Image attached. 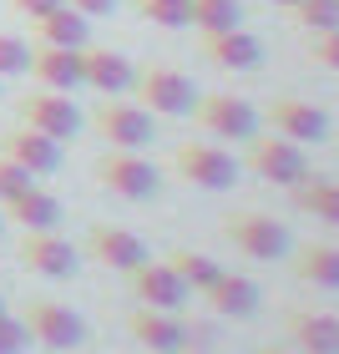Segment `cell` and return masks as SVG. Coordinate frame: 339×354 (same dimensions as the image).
<instances>
[{
    "instance_id": "cell-1",
    "label": "cell",
    "mask_w": 339,
    "mask_h": 354,
    "mask_svg": "<svg viewBox=\"0 0 339 354\" xmlns=\"http://www.w3.org/2000/svg\"><path fill=\"white\" fill-rule=\"evenodd\" d=\"M132 96L152 117H192V106H198V86L177 66H142L132 76Z\"/></svg>"
},
{
    "instance_id": "cell-2",
    "label": "cell",
    "mask_w": 339,
    "mask_h": 354,
    "mask_svg": "<svg viewBox=\"0 0 339 354\" xmlns=\"http://www.w3.org/2000/svg\"><path fill=\"white\" fill-rule=\"evenodd\" d=\"M21 324L30 329V339H36L41 349H56V354L86 344V319L71 314L66 304H56V299H30L26 314H21Z\"/></svg>"
},
{
    "instance_id": "cell-3",
    "label": "cell",
    "mask_w": 339,
    "mask_h": 354,
    "mask_svg": "<svg viewBox=\"0 0 339 354\" xmlns=\"http://www.w3.org/2000/svg\"><path fill=\"white\" fill-rule=\"evenodd\" d=\"M248 167L264 177V183H273V187H294V183H304L309 177V157H304V147L299 142H288V137H248Z\"/></svg>"
},
{
    "instance_id": "cell-4",
    "label": "cell",
    "mask_w": 339,
    "mask_h": 354,
    "mask_svg": "<svg viewBox=\"0 0 339 354\" xmlns=\"http://www.w3.org/2000/svg\"><path fill=\"white\" fill-rule=\"evenodd\" d=\"M223 238H228L244 259H258V263L288 253V228L273 223L268 213H228L223 218Z\"/></svg>"
},
{
    "instance_id": "cell-5",
    "label": "cell",
    "mask_w": 339,
    "mask_h": 354,
    "mask_svg": "<svg viewBox=\"0 0 339 354\" xmlns=\"http://www.w3.org/2000/svg\"><path fill=\"white\" fill-rule=\"evenodd\" d=\"M96 183H102L107 192H117V198H127V203H142V198H152V192L163 187V177H157V167L142 152L111 147L102 162H96Z\"/></svg>"
},
{
    "instance_id": "cell-6",
    "label": "cell",
    "mask_w": 339,
    "mask_h": 354,
    "mask_svg": "<svg viewBox=\"0 0 339 354\" xmlns=\"http://www.w3.org/2000/svg\"><path fill=\"white\" fill-rule=\"evenodd\" d=\"M91 127L102 132V142H111L122 152H142L152 142V111L137 106V102H117V96H107L91 111Z\"/></svg>"
},
{
    "instance_id": "cell-7",
    "label": "cell",
    "mask_w": 339,
    "mask_h": 354,
    "mask_svg": "<svg viewBox=\"0 0 339 354\" xmlns=\"http://www.w3.org/2000/svg\"><path fill=\"white\" fill-rule=\"evenodd\" d=\"M172 167L183 183L192 187H208V192H223L238 183V162L223 147H213V142H183V147L172 152Z\"/></svg>"
},
{
    "instance_id": "cell-8",
    "label": "cell",
    "mask_w": 339,
    "mask_h": 354,
    "mask_svg": "<svg viewBox=\"0 0 339 354\" xmlns=\"http://www.w3.org/2000/svg\"><path fill=\"white\" fill-rule=\"evenodd\" d=\"M192 117H198L203 132H213V137H223V142H248V137L258 132V111H253V102H244V96H228V91L198 96Z\"/></svg>"
},
{
    "instance_id": "cell-9",
    "label": "cell",
    "mask_w": 339,
    "mask_h": 354,
    "mask_svg": "<svg viewBox=\"0 0 339 354\" xmlns=\"http://www.w3.org/2000/svg\"><path fill=\"white\" fill-rule=\"evenodd\" d=\"M15 111H21V122H26V127H36V132L56 137V142L76 137V127H82V111H76V102H71L66 91H51V86L26 91L21 102H15Z\"/></svg>"
},
{
    "instance_id": "cell-10",
    "label": "cell",
    "mask_w": 339,
    "mask_h": 354,
    "mask_svg": "<svg viewBox=\"0 0 339 354\" xmlns=\"http://www.w3.org/2000/svg\"><path fill=\"white\" fill-rule=\"evenodd\" d=\"M127 283H132V294H137L142 309H167V314H177L187 304V283L167 268V259H157V263L142 259L132 273H127Z\"/></svg>"
},
{
    "instance_id": "cell-11",
    "label": "cell",
    "mask_w": 339,
    "mask_h": 354,
    "mask_svg": "<svg viewBox=\"0 0 339 354\" xmlns=\"http://www.w3.org/2000/svg\"><path fill=\"white\" fill-rule=\"evenodd\" d=\"M0 157H10V162H21L30 177H51L61 167V142L36 132V127H10L6 137H0Z\"/></svg>"
},
{
    "instance_id": "cell-12",
    "label": "cell",
    "mask_w": 339,
    "mask_h": 354,
    "mask_svg": "<svg viewBox=\"0 0 339 354\" xmlns=\"http://www.w3.org/2000/svg\"><path fill=\"white\" fill-rule=\"evenodd\" d=\"M21 263L30 273H41V279H71L76 273V248L56 228H41V233L21 238Z\"/></svg>"
},
{
    "instance_id": "cell-13",
    "label": "cell",
    "mask_w": 339,
    "mask_h": 354,
    "mask_svg": "<svg viewBox=\"0 0 339 354\" xmlns=\"http://www.w3.org/2000/svg\"><path fill=\"white\" fill-rule=\"evenodd\" d=\"M268 122H273V132L288 137V142H324L329 137V117L319 111L314 102H304V96H279V102L268 106Z\"/></svg>"
},
{
    "instance_id": "cell-14",
    "label": "cell",
    "mask_w": 339,
    "mask_h": 354,
    "mask_svg": "<svg viewBox=\"0 0 339 354\" xmlns=\"http://www.w3.org/2000/svg\"><path fill=\"white\" fill-rule=\"evenodd\" d=\"M132 76H137V66L122 51H107V46H91V41L82 46V86L102 91V96H122V91H132Z\"/></svg>"
},
{
    "instance_id": "cell-15",
    "label": "cell",
    "mask_w": 339,
    "mask_h": 354,
    "mask_svg": "<svg viewBox=\"0 0 339 354\" xmlns=\"http://www.w3.org/2000/svg\"><path fill=\"white\" fill-rule=\"evenodd\" d=\"M127 329H132L137 344H147L157 354H177V349H192V324H183L177 314L167 309H137L127 319Z\"/></svg>"
},
{
    "instance_id": "cell-16",
    "label": "cell",
    "mask_w": 339,
    "mask_h": 354,
    "mask_svg": "<svg viewBox=\"0 0 339 354\" xmlns=\"http://www.w3.org/2000/svg\"><path fill=\"white\" fill-rule=\"evenodd\" d=\"M86 253L102 268H117V273H132L142 259H147V243L132 233V228H111V223H96L86 233Z\"/></svg>"
},
{
    "instance_id": "cell-17",
    "label": "cell",
    "mask_w": 339,
    "mask_h": 354,
    "mask_svg": "<svg viewBox=\"0 0 339 354\" xmlns=\"http://www.w3.org/2000/svg\"><path fill=\"white\" fill-rule=\"evenodd\" d=\"M203 56L213 61V66H223V71H258L264 46H258V36H248L244 26H233V30H213V36H203Z\"/></svg>"
},
{
    "instance_id": "cell-18",
    "label": "cell",
    "mask_w": 339,
    "mask_h": 354,
    "mask_svg": "<svg viewBox=\"0 0 339 354\" xmlns=\"http://www.w3.org/2000/svg\"><path fill=\"white\" fill-rule=\"evenodd\" d=\"M26 71L51 91H76L82 86V51H71V46H30Z\"/></svg>"
},
{
    "instance_id": "cell-19",
    "label": "cell",
    "mask_w": 339,
    "mask_h": 354,
    "mask_svg": "<svg viewBox=\"0 0 339 354\" xmlns=\"http://www.w3.org/2000/svg\"><path fill=\"white\" fill-rule=\"evenodd\" d=\"M288 339L299 354H339V314H319V309H294L284 319Z\"/></svg>"
},
{
    "instance_id": "cell-20",
    "label": "cell",
    "mask_w": 339,
    "mask_h": 354,
    "mask_svg": "<svg viewBox=\"0 0 339 354\" xmlns=\"http://www.w3.org/2000/svg\"><path fill=\"white\" fill-rule=\"evenodd\" d=\"M203 304L213 314H223V319H248L258 309V283L248 279V273H228L223 268L218 279L203 288Z\"/></svg>"
},
{
    "instance_id": "cell-21",
    "label": "cell",
    "mask_w": 339,
    "mask_h": 354,
    "mask_svg": "<svg viewBox=\"0 0 339 354\" xmlns=\"http://www.w3.org/2000/svg\"><path fill=\"white\" fill-rule=\"evenodd\" d=\"M30 30H36V46H71V51H82L91 41V21L82 10H71V6H56V10L36 15Z\"/></svg>"
},
{
    "instance_id": "cell-22",
    "label": "cell",
    "mask_w": 339,
    "mask_h": 354,
    "mask_svg": "<svg viewBox=\"0 0 339 354\" xmlns=\"http://www.w3.org/2000/svg\"><path fill=\"white\" fill-rule=\"evenodd\" d=\"M6 218L21 223L26 233H41V228H56L61 223V203L51 198V192H41V187H26L21 198L6 203Z\"/></svg>"
},
{
    "instance_id": "cell-23",
    "label": "cell",
    "mask_w": 339,
    "mask_h": 354,
    "mask_svg": "<svg viewBox=\"0 0 339 354\" xmlns=\"http://www.w3.org/2000/svg\"><path fill=\"white\" fill-rule=\"evenodd\" d=\"M288 192H294V207H304V213H314L319 223H334L339 228V183L334 177H304V183H294Z\"/></svg>"
},
{
    "instance_id": "cell-24",
    "label": "cell",
    "mask_w": 339,
    "mask_h": 354,
    "mask_svg": "<svg viewBox=\"0 0 339 354\" xmlns=\"http://www.w3.org/2000/svg\"><path fill=\"white\" fill-rule=\"evenodd\" d=\"M294 273H299L304 283H314V288H329V294H339V248H329V243L299 248Z\"/></svg>"
},
{
    "instance_id": "cell-25",
    "label": "cell",
    "mask_w": 339,
    "mask_h": 354,
    "mask_svg": "<svg viewBox=\"0 0 339 354\" xmlns=\"http://www.w3.org/2000/svg\"><path fill=\"white\" fill-rule=\"evenodd\" d=\"M167 268L187 283V294H203V288L223 273V263H213L208 253H192V248H172V253H167Z\"/></svg>"
},
{
    "instance_id": "cell-26",
    "label": "cell",
    "mask_w": 339,
    "mask_h": 354,
    "mask_svg": "<svg viewBox=\"0 0 339 354\" xmlns=\"http://www.w3.org/2000/svg\"><path fill=\"white\" fill-rule=\"evenodd\" d=\"M192 26H198V36L233 30V26H244V6L238 0H192Z\"/></svg>"
},
{
    "instance_id": "cell-27",
    "label": "cell",
    "mask_w": 339,
    "mask_h": 354,
    "mask_svg": "<svg viewBox=\"0 0 339 354\" xmlns=\"http://www.w3.org/2000/svg\"><path fill=\"white\" fill-rule=\"evenodd\" d=\"M294 26H304L309 36H324V30H339V0H294L288 6Z\"/></svg>"
},
{
    "instance_id": "cell-28",
    "label": "cell",
    "mask_w": 339,
    "mask_h": 354,
    "mask_svg": "<svg viewBox=\"0 0 339 354\" xmlns=\"http://www.w3.org/2000/svg\"><path fill=\"white\" fill-rule=\"evenodd\" d=\"M142 21H152V26H163V30H183L192 26V0H132Z\"/></svg>"
},
{
    "instance_id": "cell-29",
    "label": "cell",
    "mask_w": 339,
    "mask_h": 354,
    "mask_svg": "<svg viewBox=\"0 0 339 354\" xmlns=\"http://www.w3.org/2000/svg\"><path fill=\"white\" fill-rule=\"evenodd\" d=\"M26 66H30V46L0 30V76H26Z\"/></svg>"
},
{
    "instance_id": "cell-30",
    "label": "cell",
    "mask_w": 339,
    "mask_h": 354,
    "mask_svg": "<svg viewBox=\"0 0 339 354\" xmlns=\"http://www.w3.org/2000/svg\"><path fill=\"white\" fill-rule=\"evenodd\" d=\"M26 187H36V177H30L21 162H10V157H0V203H10V198H21Z\"/></svg>"
},
{
    "instance_id": "cell-31",
    "label": "cell",
    "mask_w": 339,
    "mask_h": 354,
    "mask_svg": "<svg viewBox=\"0 0 339 354\" xmlns=\"http://www.w3.org/2000/svg\"><path fill=\"white\" fill-rule=\"evenodd\" d=\"M30 344V329L15 314H0V354H21Z\"/></svg>"
},
{
    "instance_id": "cell-32",
    "label": "cell",
    "mask_w": 339,
    "mask_h": 354,
    "mask_svg": "<svg viewBox=\"0 0 339 354\" xmlns=\"http://www.w3.org/2000/svg\"><path fill=\"white\" fill-rule=\"evenodd\" d=\"M314 61H319V66H329V71H339V30L314 36Z\"/></svg>"
},
{
    "instance_id": "cell-33",
    "label": "cell",
    "mask_w": 339,
    "mask_h": 354,
    "mask_svg": "<svg viewBox=\"0 0 339 354\" xmlns=\"http://www.w3.org/2000/svg\"><path fill=\"white\" fill-rule=\"evenodd\" d=\"M10 10H21L26 21H36V15H46V10H56V6H66V0H6Z\"/></svg>"
},
{
    "instance_id": "cell-34",
    "label": "cell",
    "mask_w": 339,
    "mask_h": 354,
    "mask_svg": "<svg viewBox=\"0 0 339 354\" xmlns=\"http://www.w3.org/2000/svg\"><path fill=\"white\" fill-rule=\"evenodd\" d=\"M66 6L82 10L86 21H91V15H111V10H117V0H66Z\"/></svg>"
},
{
    "instance_id": "cell-35",
    "label": "cell",
    "mask_w": 339,
    "mask_h": 354,
    "mask_svg": "<svg viewBox=\"0 0 339 354\" xmlns=\"http://www.w3.org/2000/svg\"><path fill=\"white\" fill-rule=\"evenodd\" d=\"M258 354H299V349H258Z\"/></svg>"
},
{
    "instance_id": "cell-36",
    "label": "cell",
    "mask_w": 339,
    "mask_h": 354,
    "mask_svg": "<svg viewBox=\"0 0 339 354\" xmlns=\"http://www.w3.org/2000/svg\"><path fill=\"white\" fill-rule=\"evenodd\" d=\"M268 6H284V10H288V6H294V0H268Z\"/></svg>"
},
{
    "instance_id": "cell-37",
    "label": "cell",
    "mask_w": 339,
    "mask_h": 354,
    "mask_svg": "<svg viewBox=\"0 0 339 354\" xmlns=\"http://www.w3.org/2000/svg\"><path fill=\"white\" fill-rule=\"evenodd\" d=\"M177 354H203V349H177Z\"/></svg>"
},
{
    "instance_id": "cell-38",
    "label": "cell",
    "mask_w": 339,
    "mask_h": 354,
    "mask_svg": "<svg viewBox=\"0 0 339 354\" xmlns=\"http://www.w3.org/2000/svg\"><path fill=\"white\" fill-rule=\"evenodd\" d=\"M0 314H6V299H0Z\"/></svg>"
}]
</instances>
